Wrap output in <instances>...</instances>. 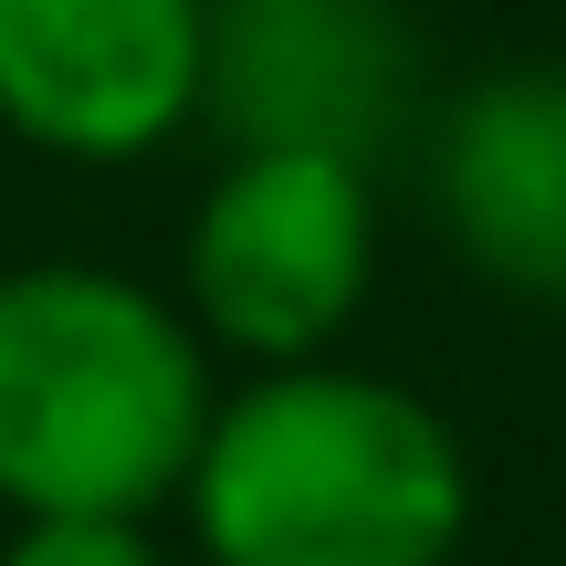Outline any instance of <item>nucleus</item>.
<instances>
[{
  "mask_svg": "<svg viewBox=\"0 0 566 566\" xmlns=\"http://www.w3.org/2000/svg\"><path fill=\"white\" fill-rule=\"evenodd\" d=\"M179 504L210 566H451L472 451L420 388L304 357L210 409Z\"/></svg>",
  "mask_w": 566,
  "mask_h": 566,
  "instance_id": "f257e3e1",
  "label": "nucleus"
},
{
  "mask_svg": "<svg viewBox=\"0 0 566 566\" xmlns=\"http://www.w3.org/2000/svg\"><path fill=\"white\" fill-rule=\"evenodd\" d=\"M210 336L116 263H21L0 273V504L147 525L189 493L210 441Z\"/></svg>",
  "mask_w": 566,
  "mask_h": 566,
  "instance_id": "f03ea898",
  "label": "nucleus"
},
{
  "mask_svg": "<svg viewBox=\"0 0 566 566\" xmlns=\"http://www.w3.org/2000/svg\"><path fill=\"white\" fill-rule=\"evenodd\" d=\"M378 283V200L367 158L242 147L200 189L179 242V315L252 367H304L357 325Z\"/></svg>",
  "mask_w": 566,
  "mask_h": 566,
  "instance_id": "7ed1b4c3",
  "label": "nucleus"
},
{
  "mask_svg": "<svg viewBox=\"0 0 566 566\" xmlns=\"http://www.w3.org/2000/svg\"><path fill=\"white\" fill-rule=\"evenodd\" d=\"M210 0H0V126L42 158L126 168L200 126Z\"/></svg>",
  "mask_w": 566,
  "mask_h": 566,
  "instance_id": "20e7f679",
  "label": "nucleus"
},
{
  "mask_svg": "<svg viewBox=\"0 0 566 566\" xmlns=\"http://www.w3.org/2000/svg\"><path fill=\"white\" fill-rule=\"evenodd\" d=\"M409 21L399 0H210L200 42V126L242 147L378 158L409 105Z\"/></svg>",
  "mask_w": 566,
  "mask_h": 566,
  "instance_id": "39448f33",
  "label": "nucleus"
},
{
  "mask_svg": "<svg viewBox=\"0 0 566 566\" xmlns=\"http://www.w3.org/2000/svg\"><path fill=\"white\" fill-rule=\"evenodd\" d=\"M430 210L451 252L525 304H566V63L483 74L430 137Z\"/></svg>",
  "mask_w": 566,
  "mask_h": 566,
  "instance_id": "423d86ee",
  "label": "nucleus"
},
{
  "mask_svg": "<svg viewBox=\"0 0 566 566\" xmlns=\"http://www.w3.org/2000/svg\"><path fill=\"white\" fill-rule=\"evenodd\" d=\"M0 566H168L147 525H105V514H32L11 525Z\"/></svg>",
  "mask_w": 566,
  "mask_h": 566,
  "instance_id": "0eeeda50",
  "label": "nucleus"
}]
</instances>
